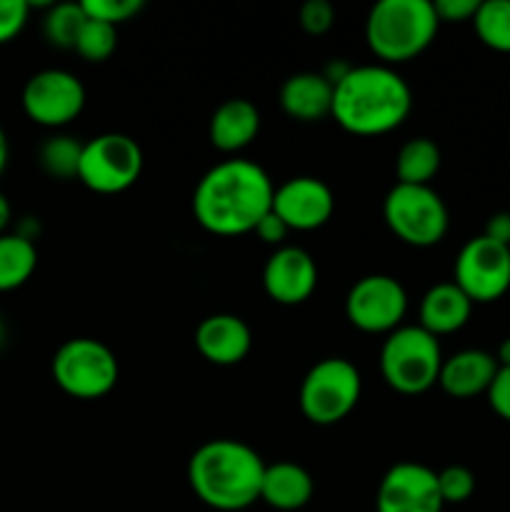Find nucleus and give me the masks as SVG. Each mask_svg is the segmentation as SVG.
Segmentation results:
<instances>
[{
  "instance_id": "1",
  "label": "nucleus",
  "mask_w": 510,
  "mask_h": 512,
  "mask_svg": "<svg viewBox=\"0 0 510 512\" xmlns=\"http://www.w3.org/2000/svg\"><path fill=\"white\" fill-rule=\"evenodd\" d=\"M275 185L258 163L225 160L203 175L193 195L195 220L208 233L233 238L253 233L273 210Z\"/></svg>"
},
{
  "instance_id": "2",
  "label": "nucleus",
  "mask_w": 510,
  "mask_h": 512,
  "mask_svg": "<svg viewBox=\"0 0 510 512\" xmlns=\"http://www.w3.org/2000/svg\"><path fill=\"white\" fill-rule=\"evenodd\" d=\"M413 108L408 83L388 65L350 68L340 83L333 85L330 115L343 130L353 135H385L400 128Z\"/></svg>"
},
{
  "instance_id": "3",
  "label": "nucleus",
  "mask_w": 510,
  "mask_h": 512,
  "mask_svg": "<svg viewBox=\"0 0 510 512\" xmlns=\"http://www.w3.org/2000/svg\"><path fill=\"white\" fill-rule=\"evenodd\" d=\"M265 463L240 440H210L200 445L188 465V480L208 508L238 512L260 500Z\"/></svg>"
},
{
  "instance_id": "4",
  "label": "nucleus",
  "mask_w": 510,
  "mask_h": 512,
  "mask_svg": "<svg viewBox=\"0 0 510 512\" xmlns=\"http://www.w3.org/2000/svg\"><path fill=\"white\" fill-rule=\"evenodd\" d=\"M438 25L430 0H380L365 20V40L385 63H405L433 43Z\"/></svg>"
},
{
  "instance_id": "5",
  "label": "nucleus",
  "mask_w": 510,
  "mask_h": 512,
  "mask_svg": "<svg viewBox=\"0 0 510 512\" xmlns=\"http://www.w3.org/2000/svg\"><path fill=\"white\" fill-rule=\"evenodd\" d=\"M443 368V353L435 335L420 325H400L380 350L385 383L403 395H420L433 388Z\"/></svg>"
},
{
  "instance_id": "6",
  "label": "nucleus",
  "mask_w": 510,
  "mask_h": 512,
  "mask_svg": "<svg viewBox=\"0 0 510 512\" xmlns=\"http://www.w3.org/2000/svg\"><path fill=\"white\" fill-rule=\"evenodd\" d=\"M118 360L113 350L93 338H73L53 358V378L75 400H98L118 383Z\"/></svg>"
},
{
  "instance_id": "7",
  "label": "nucleus",
  "mask_w": 510,
  "mask_h": 512,
  "mask_svg": "<svg viewBox=\"0 0 510 512\" xmlns=\"http://www.w3.org/2000/svg\"><path fill=\"white\" fill-rule=\"evenodd\" d=\"M388 228L413 248H433L448 233V208L430 185H400L385 195Z\"/></svg>"
},
{
  "instance_id": "8",
  "label": "nucleus",
  "mask_w": 510,
  "mask_h": 512,
  "mask_svg": "<svg viewBox=\"0 0 510 512\" xmlns=\"http://www.w3.org/2000/svg\"><path fill=\"white\" fill-rule=\"evenodd\" d=\"M360 373L343 358H325L308 370L300 385V410L313 425H335L360 400Z\"/></svg>"
},
{
  "instance_id": "9",
  "label": "nucleus",
  "mask_w": 510,
  "mask_h": 512,
  "mask_svg": "<svg viewBox=\"0 0 510 512\" xmlns=\"http://www.w3.org/2000/svg\"><path fill=\"white\" fill-rule=\"evenodd\" d=\"M143 173V150L123 133H105L83 145L78 180L95 193H123Z\"/></svg>"
},
{
  "instance_id": "10",
  "label": "nucleus",
  "mask_w": 510,
  "mask_h": 512,
  "mask_svg": "<svg viewBox=\"0 0 510 512\" xmlns=\"http://www.w3.org/2000/svg\"><path fill=\"white\" fill-rule=\"evenodd\" d=\"M455 285L473 303H493L510 290V248L488 235L468 240L455 260Z\"/></svg>"
},
{
  "instance_id": "11",
  "label": "nucleus",
  "mask_w": 510,
  "mask_h": 512,
  "mask_svg": "<svg viewBox=\"0 0 510 512\" xmlns=\"http://www.w3.org/2000/svg\"><path fill=\"white\" fill-rule=\"evenodd\" d=\"M405 310L408 295L390 275L360 278L345 298V315L363 333H393L403 323Z\"/></svg>"
},
{
  "instance_id": "12",
  "label": "nucleus",
  "mask_w": 510,
  "mask_h": 512,
  "mask_svg": "<svg viewBox=\"0 0 510 512\" xmlns=\"http://www.w3.org/2000/svg\"><path fill=\"white\" fill-rule=\"evenodd\" d=\"M85 108V88L68 70H40L25 83L23 110L43 128H63Z\"/></svg>"
},
{
  "instance_id": "13",
  "label": "nucleus",
  "mask_w": 510,
  "mask_h": 512,
  "mask_svg": "<svg viewBox=\"0 0 510 512\" xmlns=\"http://www.w3.org/2000/svg\"><path fill=\"white\" fill-rule=\"evenodd\" d=\"M438 473L420 463H398L380 480L375 495L378 512H443Z\"/></svg>"
},
{
  "instance_id": "14",
  "label": "nucleus",
  "mask_w": 510,
  "mask_h": 512,
  "mask_svg": "<svg viewBox=\"0 0 510 512\" xmlns=\"http://www.w3.org/2000/svg\"><path fill=\"white\" fill-rule=\"evenodd\" d=\"M335 210L333 190L318 178L285 180L275 188L273 213L288 225V230H315L330 220Z\"/></svg>"
},
{
  "instance_id": "15",
  "label": "nucleus",
  "mask_w": 510,
  "mask_h": 512,
  "mask_svg": "<svg viewBox=\"0 0 510 512\" xmlns=\"http://www.w3.org/2000/svg\"><path fill=\"white\" fill-rule=\"evenodd\" d=\"M265 293L280 305H300L315 293L318 268L303 248H278L263 270Z\"/></svg>"
},
{
  "instance_id": "16",
  "label": "nucleus",
  "mask_w": 510,
  "mask_h": 512,
  "mask_svg": "<svg viewBox=\"0 0 510 512\" xmlns=\"http://www.w3.org/2000/svg\"><path fill=\"white\" fill-rule=\"evenodd\" d=\"M250 345L253 335L238 315H210L195 330V348L213 365H238L250 353Z\"/></svg>"
},
{
  "instance_id": "17",
  "label": "nucleus",
  "mask_w": 510,
  "mask_h": 512,
  "mask_svg": "<svg viewBox=\"0 0 510 512\" xmlns=\"http://www.w3.org/2000/svg\"><path fill=\"white\" fill-rule=\"evenodd\" d=\"M495 373H498L495 355L485 350H463L443 360L438 383L453 398H475L480 393H488Z\"/></svg>"
},
{
  "instance_id": "18",
  "label": "nucleus",
  "mask_w": 510,
  "mask_h": 512,
  "mask_svg": "<svg viewBox=\"0 0 510 512\" xmlns=\"http://www.w3.org/2000/svg\"><path fill=\"white\" fill-rule=\"evenodd\" d=\"M280 105L300 123L323 120L333 110V85L323 73L290 75L280 88Z\"/></svg>"
},
{
  "instance_id": "19",
  "label": "nucleus",
  "mask_w": 510,
  "mask_h": 512,
  "mask_svg": "<svg viewBox=\"0 0 510 512\" xmlns=\"http://www.w3.org/2000/svg\"><path fill=\"white\" fill-rule=\"evenodd\" d=\"M258 130L260 113L250 100H225L210 118V143L223 153H238L245 145L253 143Z\"/></svg>"
},
{
  "instance_id": "20",
  "label": "nucleus",
  "mask_w": 510,
  "mask_h": 512,
  "mask_svg": "<svg viewBox=\"0 0 510 512\" xmlns=\"http://www.w3.org/2000/svg\"><path fill=\"white\" fill-rule=\"evenodd\" d=\"M473 313V300L455 283H440L420 303V328L430 335H450L463 328Z\"/></svg>"
},
{
  "instance_id": "21",
  "label": "nucleus",
  "mask_w": 510,
  "mask_h": 512,
  "mask_svg": "<svg viewBox=\"0 0 510 512\" xmlns=\"http://www.w3.org/2000/svg\"><path fill=\"white\" fill-rule=\"evenodd\" d=\"M313 498V478L295 463L265 465L260 500L275 510H300Z\"/></svg>"
},
{
  "instance_id": "22",
  "label": "nucleus",
  "mask_w": 510,
  "mask_h": 512,
  "mask_svg": "<svg viewBox=\"0 0 510 512\" xmlns=\"http://www.w3.org/2000/svg\"><path fill=\"white\" fill-rule=\"evenodd\" d=\"M38 265V250L28 235H0V293L20 288Z\"/></svg>"
},
{
  "instance_id": "23",
  "label": "nucleus",
  "mask_w": 510,
  "mask_h": 512,
  "mask_svg": "<svg viewBox=\"0 0 510 512\" xmlns=\"http://www.w3.org/2000/svg\"><path fill=\"white\" fill-rule=\"evenodd\" d=\"M440 170V150L430 138H415L400 148L395 175L400 185H428Z\"/></svg>"
},
{
  "instance_id": "24",
  "label": "nucleus",
  "mask_w": 510,
  "mask_h": 512,
  "mask_svg": "<svg viewBox=\"0 0 510 512\" xmlns=\"http://www.w3.org/2000/svg\"><path fill=\"white\" fill-rule=\"evenodd\" d=\"M473 25L483 45L510 53V0H483Z\"/></svg>"
},
{
  "instance_id": "25",
  "label": "nucleus",
  "mask_w": 510,
  "mask_h": 512,
  "mask_svg": "<svg viewBox=\"0 0 510 512\" xmlns=\"http://www.w3.org/2000/svg\"><path fill=\"white\" fill-rule=\"evenodd\" d=\"M88 13L83 10L80 3H60L53 5L45 15V38L50 45L63 50H75V43L80 38V30H83Z\"/></svg>"
},
{
  "instance_id": "26",
  "label": "nucleus",
  "mask_w": 510,
  "mask_h": 512,
  "mask_svg": "<svg viewBox=\"0 0 510 512\" xmlns=\"http://www.w3.org/2000/svg\"><path fill=\"white\" fill-rule=\"evenodd\" d=\"M40 168L58 180L78 178L80 158H83V145L70 135H55L45 140L38 153Z\"/></svg>"
},
{
  "instance_id": "27",
  "label": "nucleus",
  "mask_w": 510,
  "mask_h": 512,
  "mask_svg": "<svg viewBox=\"0 0 510 512\" xmlns=\"http://www.w3.org/2000/svg\"><path fill=\"white\" fill-rule=\"evenodd\" d=\"M115 45H118V30H115V25L88 18L83 30H80L75 50L85 60H90V63H103V60H108L115 53Z\"/></svg>"
},
{
  "instance_id": "28",
  "label": "nucleus",
  "mask_w": 510,
  "mask_h": 512,
  "mask_svg": "<svg viewBox=\"0 0 510 512\" xmlns=\"http://www.w3.org/2000/svg\"><path fill=\"white\" fill-rule=\"evenodd\" d=\"M438 490L443 503H465L475 493V475L463 465H450L438 473Z\"/></svg>"
},
{
  "instance_id": "29",
  "label": "nucleus",
  "mask_w": 510,
  "mask_h": 512,
  "mask_svg": "<svg viewBox=\"0 0 510 512\" xmlns=\"http://www.w3.org/2000/svg\"><path fill=\"white\" fill-rule=\"evenodd\" d=\"M80 5L88 18L103 20L108 25L125 23L143 10V0H83Z\"/></svg>"
},
{
  "instance_id": "30",
  "label": "nucleus",
  "mask_w": 510,
  "mask_h": 512,
  "mask_svg": "<svg viewBox=\"0 0 510 512\" xmlns=\"http://www.w3.org/2000/svg\"><path fill=\"white\" fill-rule=\"evenodd\" d=\"M335 8L328 0H308L300 8V28L308 35H323L333 28Z\"/></svg>"
},
{
  "instance_id": "31",
  "label": "nucleus",
  "mask_w": 510,
  "mask_h": 512,
  "mask_svg": "<svg viewBox=\"0 0 510 512\" xmlns=\"http://www.w3.org/2000/svg\"><path fill=\"white\" fill-rule=\"evenodd\" d=\"M30 15V5L25 0H0V45L18 38Z\"/></svg>"
},
{
  "instance_id": "32",
  "label": "nucleus",
  "mask_w": 510,
  "mask_h": 512,
  "mask_svg": "<svg viewBox=\"0 0 510 512\" xmlns=\"http://www.w3.org/2000/svg\"><path fill=\"white\" fill-rule=\"evenodd\" d=\"M433 8L440 23H463L475 18L480 0H435Z\"/></svg>"
},
{
  "instance_id": "33",
  "label": "nucleus",
  "mask_w": 510,
  "mask_h": 512,
  "mask_svg": "<svg viewBox=\"0 0 510 512\" xmlns=\"http://www.w3.org/2000/svg\"><path fill=\"white\" fill-rule=\"evenodd\" d=\"M488 403L495 415L510 423V368H498L495 380L488 388Z\"/></svg>"
},
{
  "instance_id": "34",
  "label": "nucleus",
  "mask_w": 510,
  "mask_h": 512,
  "mask_svg": "<svg viewBox=\"0 0 510 512\" xmlns=\"http://www.w3.org/2000/svg\"><path fill=\"white\" fill-rule=\"evenodd\" d=\"M255 235H258L260 240H263V243H268V245H280L285 240V235L290 233L288 230V225L283 223V220L278 218V215L273 213V210H270L268 215H265L263 220H260L258 223V228L253 230Z\"/></svg>"
},
{
  "instance_id": "35",
  "label": "nucleus",
  "mask_w": 510,
  "mask_h": 512,
  "mask_svg": "<svg viewBox=\"0 0 510 512\" xmlns=\"http://www.w3.org/2000/svg\"><path fill=\"white\" fill-rule=\"evenodd\" d=\"M490 240L510 248V213H495L485 225V233Z\"/></svg>"
},
{
  "instance_id": "36",
  "label": "nucleus",
  "mask_w": 510,
  "mask_h": 512,
  "mask_svg": "<svg viewBox=\"0 0 510 512\" xmlns=\"http://www.w3.org/2000/svg\"><path fill=\"white\" fill-rule=\"evenodd\" d=\"M10 215H13V210H10L8 198L0 193V235H5V228L10 225Z\"/></svg>"
},
{
  "instance_id": "37",
  "label": "nucleus",
  "mask_w": 510,
  "mask_h": 512,
  "mask_svg": "<svg viewBox=\"0 0 510 512\" xmlns=\"http://www.w3.org/2000/svg\"><path fill=\"white\" fill-rule=\"evenodd\" d=\"M495 360H498V368H510V338L500 343Z\"/></svg>"
},
{
  "instance_id": "38",
  "label": "nucleus",
  "mask_w": 510,
  "mask_h": 512,
  "mask_svg": "<svg viewBox=\"0 0 510 512\" xmlns=\"http://www.w3.org/2000/svg\"><path fill=\"white\" fill-rule=\"evenodd\" d=\"M5 165H8V135L0 128V175H3Z\"/></svg>"
},
{
  "instance_id": "39",
  "label": "nucleus",
  "mask_w": 510,
  "mask_h": 512,
  "mask_svg": "<svg viewBox=\"0 0 510 512\" xmlns=\"http://www.w3.org/2000/svg\"><path fill=\"white\" fill-rule=\"evenodd\" d=\"M3 340H5V325L3 320H0V345H3Z\"/></svg>"
}]
</instances>
